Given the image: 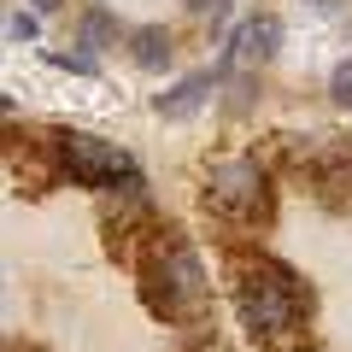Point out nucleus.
Listing matches in <instances>:
<instances>
[{"instance_id": "nucleus-1", "label": "nucleus", "mask_w": 352, "mask_h": 352, "mask_svg": "<svg viewBox=\"0 0 352 352\" xmlns=\"http://www.w3.org/2000/svg\"><path fill=\"white\" fill-rule=\"evenodd\" d=\"M311 282L294 270V264L270 258V252H235V311L241 329H252L270 346H294V335L311 317Z\"/></svg>"}, {"instance_id": "nucleus-2", "label": "nucleus", "mask_w": 352, "mask_h": 352, "mask_svg": "<svg viewBox=\"0 0 352 352\" xmlns=\"http://www.w3.org/2000/svg\"><path fill=\"white\" fill-rule=\"evenodd\" d=\"M135 270H141V300H147L153 317L182 323V317H200V311H206L212 282H206L200 252H194L182 235H170V229H164V235H153Z\"/></svg>"}, {"instance_id": "nucleus-3", "label": "nucleus", "mask_w": 352, "mask_h": 352, "mask_svg": "<svg viewBox=\"0 0 352 352\" xmlns=\"http://www.w3.org/2000/svg\"><path fill=\"white\" fill-rule=\"evenodd\" d=\"M270 206H276V188L252 153H229L206 170V212L229 217V223H264Z\"/></svg>"}, {"instance_id": "nucleus-4", "label": "nucleus", "mask_w": 352, "mask_h": 352, "mask_svg": "<svg viewBox=\"0 0 352 352\" xmlns=\"http://www.w3.org/2000/svg\"><path fill=\"white\" fill-rule=\"evenodd\" d=\"M53 170L82 182V188H118L124 176H135V159H129L124 141L88 135V129H59L53 135Z\"/></svg>"}, {"instance_id": "nucleus-5", "label": "nucleus", "mask_w": 352, "mask_h": 352, "mask_svg": "<svg viewBox=\"0 0 352 352\" xmlns=\"http://www.w3.org/2000/svg\"><path fill=\"white\" fill-rule=\"evenodd\" d=\"M276 47H282V18L276 12H258V18H247V24L229 36V53H223L217 71H229V65H270Z\"/></svg>"}, {"instance_id": "nucleus-6", "label": "nucleus", "mask_w": 352, "mask_h": 352, "mask_svg": "<svg viewBox=\"0 0 352 352\" xmlns=\"http://www.w3.org/2000/svg\"><path fill=\"white\" fill-rule=\"evenodd\" d=\"M206 94H212V71H194V76H182V82H170L164 94H153V112H159L164 124H188L206 106Z\"/></svg>"}, {"instance_id": "nucleus-7", "label": "nucleus", "mask_w": 352, "mask_h": 352, "mask_svg": "<svg viewBox=\"0 0 352 352\" xmlns=\"http://www.w3.org/2000/svg\"><path fill=\"white\" fill-rule=\"evenodd\" d=\"M129 59H135V71H170V59H176L170 30H164V24H141V30H129Z\"/></svg>"}, {"instance_id": "nucleus-8", "label": "nucleus", "mask_w": 352, "mask_h": 352, "mask_svg": "<svg viewBox=\"0 0 352 352\" xmlns=\"http://www.w3.org/2000/svg\"><path fill=\"white\" fill-rule=\"evenodd\" d=\"M112 41H129V30L118 24L112 12H100V6H94V12H82V24H76V47H112Z\"/></svg>"}, {"instance_id": "nucleus-9", "label": "nucleus", "mask_w": 352, "mask_h": 352, "mask_svg": "<svg viewBox=\"0 0 352 352\" xmlns=\"http://www.w3.org/2000/svg\"><path fill=\"white\" fill-rule=\"evenodd\" d=\"M329 100H335V106H346V112H352V59H340L335 71H329Z\"/></svg>"}, {"instance_id": "nucleus-10", "label": "nucleus", "mask_w": 352, "mask_h": 352, "mask_svg": "<svg viewBox=\"0 0 352 352\" xmlns=\"http://www.w3.org/2000/svg\"><path fill=\"white\" fill-rule=\"evenodd\" d=\"M53 65H59V71H76V76H94V71H100V59H94V53H88V47H65V53H53Z\"/></svg>"}, {"instance_id": "nucleus-11", "label": "nucleus", "mask_w": 352, "mask_h": 352, "mask_svg": "<svg viewBox=\"0 0 352 352\" xmlns=\"http://www.w3.org/2000/svg\"><path fill=\"white\" fill-rule=\"evenodd\" d=\"M36 12H12V18H6V36H12V41H36Z\"/></svg>"}, {"instance_id": "nucleus-12", "label": "nucleus", "mask_w": 352, "mask_h": 352, "mask_svg": "<svg viewBox=\"0 0 352 352\" xmlns=\"http://www.w3.org/2000/svg\"><path fill=\"white\" fill-rule=\"evenodd\" d=\"M182 6H188V12H194V18H206V12H212V18H217V12H223V6H229V0H182Z\"/></svg>"}, {"instance_id": "nucleus-13", "label": "nucleus", "mask_w": 352, "mask_h": 352, "mask_svg": "<svg viewBox=\"0 0 352 352\" xmlns=\"http://www.w3.org/2000/svg\"><path fill=\"white\" fill-rule=\"evenodd\" d=\"M282 352H311V346H300V340H294V346H282Z\"/></svg>"}, {"instance_id": "nucleus-14", "label": "nucleus", "mask_w": 352, "mask_h": 352, "mask_svg": "<svg viewBox=\"0 0 352 352\" xmlns=\"http://www.w3.org/2000/svg\"><path fill=\"white\" fill-rule=\"evenodd\" d=\"M311 6H335V0H311Z\"/></svg>"}]
</instances>
